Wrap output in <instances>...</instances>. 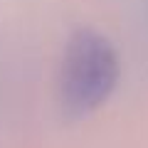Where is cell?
I'll return each instance as SVG.
<instances>
[{"mask_svg": "<svg viewBox=\"0 0 148 148\" xmlns=\"http://www.w3.org/2000/svg\"><path fill=\"white\" fill-rule=\"evenodd\" d=\"M119 82V57L109 40L82 30L69 40L59 77V96L69 114L82 116L99 109Z\"/></svg>", "mask_w": 148, "mask_h": 148, "instance_id": "1", "label": "cell"}]
</instances>
